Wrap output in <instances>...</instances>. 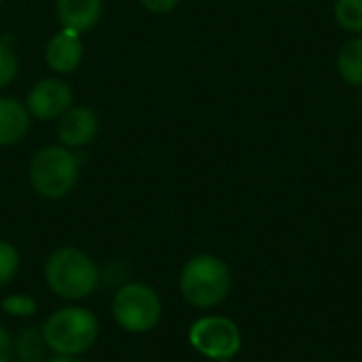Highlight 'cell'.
<instances>
[{"mask_svg":"<svg viewBox=\"0 0 362 362\" xmlns=\"http://www.w3.org/2000/svg\"><path fill=\"white\" fill-rule=\"evenodd\" d=\"M335 19L337 23L352 34L362 32V0H335Z\"/></svg>","mask_w":362,"mask_h":362,"instance_id":"cell-16","label":"cell"},{"mask_svg":"<svg viewBox=\"0 0 362 362\" xmlns=\"http://www.w3.org/2000/svg\"><path fill=\"white\" fill-rule=\"evenodd\" d=\"M72 106V89L62 78H40L25 98V108L36 121L59 119Z\"/></svg>","mask_w":362,"mask_h":362,"instance_id":"cell-7","label":"cell"},{"mask_svg":"<svg viewBox=\"0 0 362 362\" xmlns=\"http://www.w3.org/2000/svg\"><path fill=\"white\" fill-rule=\"evenodd\" d=\"M100 119L89 106H70L57 119V140L66 148H83L98 136Z\"/></svg>","mask_w":362,"mask_h":362,"instance_id":"cell-8","label":"cell"},{"mask_svg":"<svg viewBox=\"0 0 362 362\" xmlns=\"http://www.w3.org/2000/svg\"><path fill=\"white\" fill-rule=\"evenodd\" d=\"M0 4H2V0H0Z\"/></svg>","mask_w":362,"mask_h":362,"instance_id":"cell-23","label":"cell"},{"mask_svg":"<svg viewBox=\"0 0 362 362\" xmlns=\"http://www.w3.org/2000/svg\"><path fill=\"white\" fill-rule=\"evenodd\" d=\"M45 362H85V361L74 358V356H51V358H47Z\"/></svg>","mask_w":362,"mask_h":362,"instance_id":"cell-20","label":"cell"},{"mask_svg":"<svg viewBox=\"0 0 362 362\" xmlns=\"http://www.w3.org/2000/svg\"><path fill=\"white\" fill-rule=\"evenodd\" d=\"M104 2L102 0H57L55 13L62 28L72 32H87L98 25L102 19Z\"/></svg>","mask_w":362,"mask_h":362,"instance_id":"cell-10","label":"cell"},{"mask_svg":"<svg viewBox=\"0 0 362 362\" xmlns=\"http://www.w3.org/2000/svg\"><path fill=\"white\" fill-rule=\"evenodd\" d=\"M15 352H13V335L11 331L0 322V362H13Z\"/></svg>","mask_w":362,"mask_h":362,"instance_id":"cell-18","label":"cell"},{"mask_svg":"<svg viewBox=\"0 0 362 362\" xmlns=\"http://www.w3.org/2000/svg\"><path fill=\"white\" fill-rule=\"evenodd\" d=\"M178 288L189 305L212 310L229 297L231 272L227 263L214 255H195L182 265Z\"/></svg>","mask_w":362,"mask_h":362,"instance_id":"cell-3","label":"cell"},{"mask_svg":"<svg viewBox=\"0 0 362 362\" xmlns=\"http://www.w3.org/2000/svg\"><path fill=\"white\" fill-rule=\"evenodd\" d=\"M19 267H21V255L17 246L0 238V288H6L17 278Z\"/></svg>","mask_w":362,"mask_h":362,"instance_id":"cell-15","label":"cell"},{"mask_svg":"<svg viewBox=\"0 0 362 362\" xmlns=\"http://www.w3.org/2000/svg\"><path fill=\"white\" fill-rule=\"evenodd\" d=\"M45 286L66 303L89 299L100 286L98 263L76 246L55 248L42 265Z\"/></svg>","mask_w":362,"mask_h":362,"instance_id":"cell-1","label":"cell"},{"mask_svg":"<svg viewBox=\"0 0 362 362\" xmlns=\"http://www.w3.org/2000/svg\"><path fill=\"white\" fill-rule=\"evenodd\" d=\"M81 174V161L62 144H49L34 153L28 165V180L36 195L42 199L59 202L68 197Z\"/></svg>","mask_w":362,"mask_h":362,"instance_id":"cell-4","label":"cell"},{"mask_svg":"<svg viewBox=\"0 0 362 362\" xmlns=\"http://www.w3.org/2000/svg\"><path fill=\"white\" fill-rule=\"evenodd\" d=\"M110 314L121 331L129 335H146L157 329L163 314V303L153 286L134 280L115 291Z\"/></svg>","mask_w":362,"mask_h":362,"instance_id":"cell-5","label":"cell"},{"mask_svg":"<svg viewBox=\"0 0 362 362\" xmlns=\"http://www.w3.org/2000/svg\"><path fill=\"white\" fill-rule=\"evenodd\" d=\"M19 72V59L13 47L4 40H0V89L8 87Z\"/></svg>","mask_w":362,"mask_h":362,"instance_id":"cell-17","label":"cell"},{"mask_svg":"<svg viewBox=\"0 0 362 362\" xmlns=\"http://www.w3.org/2000/svg\"><path fill=\"white\" fill-rule=\"evenodd\" d=\"M286 2H299V0H286Z\"/></svg>","mask_w":362,"mask_h":362,"instance_id":"cell-21","label":"cell"},{"mask_svg":"<svg viewBox=\"0 0 362 362\" xmlns=\"http://www.w3.org/2000/svg\"><path fill=\"white\" fill-rule=\"evenodd\" d=\"M40 331L53 356L81 358L100 339V320L89 308L66 303L45 318Z\"/></svg>","mask_w":362,"mask_h":362,"instance_id":"cell-2","label":"cell"},{"mask_svg":"<svg viewBox=\"0 0 362 362\" xmlns=\"http://www.w3.org/2000/svg\"><path fill=\"white\" fill-rule=\"evenodd\" d=\"M0 310L11 316V318H19V320H28L34 318L38 312V301L28 295V293H11L0 301Z\"/></svg>","mask_w":362,"mask_h":362,"instance_id":"cell-14","label":"cell"},{"mask_svg":"<svg viewBox=\"0 0 362 362\" xmlns=\"http://www.w3.org/2000/svg\"><path fill=\"white\" fill-rule=\"evenodd\" d=\"M189 344L210 361H231L242 348V333L225 316H204L189 327Z\"/></svg>","mask_w":362,"mask_h":362,"instance_id":"cell-6","label":"cell"},{"mask_svg":"<svg viewBox=\"0 0 362 362\" xmlns=\"http://www.w3.org/2000/svg\"><path fill=\"white\" fill-rule=\"evenodd\" d=\"M178 2H180V0H140V4H142L146 11H151V13H159V15L174 11V8L178 6Z\"/></svg>","mask_w":362,"mask_h":362,"instance_id":"cell-19","label":"cell"},{"mask_svg":"<svg viewBox=\"0 0 362 362\" xmlns=\"http://www.w3.org/2000/svg\"><path fill=\"white\" fill-rule=\"evenodd\" d=\"M361 104H362V95H361Z\"/></svg>","mask_w":362,"mask_h":362,"instance_id":"cell-22","label":"cell"},{"mask_svg":"<svg viewBox=\"0 0 362 362\" xmlns=\"http://www.w3.org/2000/svg\"><path fill=\"white\" fill-rule=\"evenodd\" d=\"M337 70H339V76L348 83V85H354V87H361L362 85V38H350L339 55H337Z\"/></svg>","mask_w":362,"mask_h":362,"instance_id":"cell-13","label":"cell"},{"mask_svg":"<svg viewBox=\"0 0 362 362\" xmlns=\"http://www.w3.org/2000/svg\"><path fill=\"white\" fill-rule=\"evenodd\" d=\"M32 125V115L25 102L11 95H0V146H13L21 142Z\"/></svg>","mask_w":362,"mask_h":362,"instance_id":"cell-11","label":"cell"},{"mask_svg":"<svg viewBox=\"0 0 362 362\" xmlns=\"http://www.w3.org/2000/svg\"><path fill=\"white\" fill-rule=\"evenodd\" d=\"M83 40L78 32L62 28L45 47V62L57 74L74 72L83 62Z\"/></svg>","mask_w":362,"mask_h":362,"instance_id":"cell-9","label":"cell"},{"mask_svg":"<svg viewBox=\"0 0 362 362\" xmlns=\"http://www.w3.org/2000/svg\"><path fill=\"white\" fill-rule=\"evenodd\" d=\"M13 352L17 362H45L47 358V341L42 337L40 327H23L13 337Z\"/></svg>","mask_w":362,"mask_h":362,"instance_id":"cell-12","label":"cell"}]
</instances>
